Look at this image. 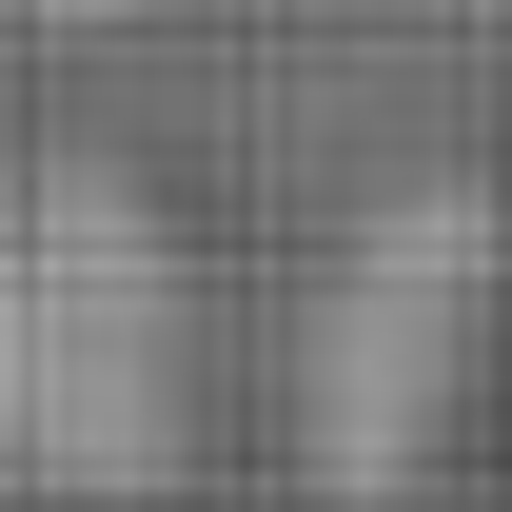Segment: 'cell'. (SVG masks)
Segmentation results:
<instances>
[{
  "label": "cell",
  "instance_id": "3957f363",
  "mask_svg": "<svg viewBox=\"0 0 512 512\" xmlns=\"http://www.w3.org/2000/svg\"><path fill=\"white\" fill-rule=\"evenodd\" d=\"M355 512H512V493H434V473H414V493H355Z\"/></svg>",
  "mask_w": 512,
  "mask_h": 512
},
{
  "label": "cell",
  "instance_id": "6da1fadb",
  "mask_svg": "<svg viewBox=\"0 0 512 512\" xmlns=\"http://www.w3.org/2000/svg\"><path fill=\"white\" fill-rule=\"evenodd\" d=\"M197 453V276L138 158L40 138L0 158V473L79 512L178 493Z\"/></svg>",
  "mask_w": 512,
  "mask_h": 512
},
{
  "label": "cell",
  "instance_id": "7a4b0ae2",
  "mask_svg": "<svg viewBox=\"0 0 512 512\" xmlns=\"http://www.w3.org/2000/svg\"><path fill=\"white\" fill-rule=\"evenodd\" d=\"M473 335H493V197H375L355 237H335L316 316H296V473L335 512L355 493H414L453 453V394H473Z\"/></svg>",
  "mask_w": 512,
  "mask_h": 512
}]
</instances>
